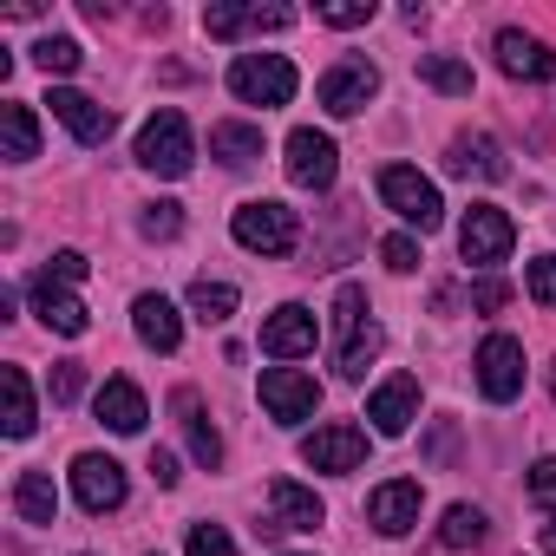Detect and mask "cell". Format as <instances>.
Wrapping results in <instances>:
<instances>
[{"instance_id":"cb8c5ba5","label":"cell","mask_w":556,"mask_h":556,"mask_svg":"<svg viewBox=\"0 0 556 556\" xmlns=\"http://www.w3.org/2000/svg\"><path fill=\"white\" fill-rule=\"evenodd\" d=\"M452 170H458V177H471V170H478L484 184H504V177H510V164H504L497 138H484V131H478V138H458V144H452Z\"/></svg>"},{"instance_id":"f35d334b","label":"cell","mask_w":556,"mask_h":556,"mask_svg":"<svg viewBox=\"0 0 556 556\" xmlns=\"http://www.w3.org/2000/svg\"><path fill=\"white\" fill-rule=\"evenodd\" d=\"M79 393H86V367L79 361H60L53 367V406H73Z\"/></svg>"},{"instance_id":"60d3db41","label":"cell","mask_w":556,"mask_h":556,"mask_svg":"<svg viewBox=\"0 0 556 556\" xmlns=\"http://www.w3.org/2000/svg\"><path fill=\"white\" fill-rule=\"evenodd\" d=\"M86 268H92V262H86V255H79V249H60V255H53V268H47V275H60V282H86Z\"/></svg>"},{"instance_id":"4fadbf2b","label":"cell","mask_w":556,"mask_h":556,"mask_svg":"<svg viewBox=\"0 0 556 556\" xmlns=\"http://www.w3.org/2000/svg\"><path fill=\"white\" fill-rule=\"evenodd\" d=\"M295 27V8H236V0H210L203 34L210 40H242V34H282Z\"/></svg>"},{"instance_id":"52a82bcc","label":"cell","mask_w":556,"mask_h":556,"mask_svg":"<svg viewBox=\"0 0 556 556\" xmlns=\"http://www.w3.org/2000/svg\"><path fill=\"white\" fill-rule=\"evenodd\" d=\"M315 99H321V112L354 118V112H367V105L380 99V66H367V60H341V66H328V73H321Z\"/></svg>"},{"instance_id":"9a60e30c","label":"cell","mask_w":556,"mask_h":556,"mask_svg":"<svg viewBox=\"0 0 556 556\" xmlns=\"http://www.w3.org/2000/svg\"><path fill=\"white\" fill-rule=\"evenodd\" d=\"M302 465H315V471H361L367 465V432L361 426H315L302 439Z\"/></svg>"},{"instance_id":"74e56055","label":"cell","mask_w":556,"mask_h":556,"mask_svg":"<svg viewBox=\"0 0 556 556\" xmlns=\"http://www.w3.org/2000/svg\"><path fill=\"white\" fill-rule=\"evenodd\" d=\"M380 262H387L393 275H413V268H419V242H413V236H387V242H380Z\"/></svg>"},{"instance_id":"7a4b0ae2","label":"cell","mask_w":556,"mask_h":556,"mask_svg":"<svg viewBox=\"0 0 556 556\" xmlns=\"http://www.w3.org/2000/svg\"><path fill=\"white\" fill-rule=\"evenodd\" d=\"M229 236L242 249H255V255H289L302 242V216L289 203H275V197H255V203H242L229 216Z\"/></svg>"},{"instance_id":"8fae6325","label":"cell","mask_w":556,"mask_h":556,"mask_svg":"<svg viewBox=\"0 0 556 556\" xmlns=\"http://www.w3.org/2000/svg\"><path fill=\"white\" fill-rule=\"evenodd\" d=\"M289 184L295 190H328L334 184V170H341V151H334V138L328 131H315V125H302V131H289Z\"/></svg>"},{"instance_id":"ffe728a7","label":"cell","mask_w":556,"mask_h":556,"mask_svg":"<svg viewBox=\"0 0 556 556\" xmlns=\"http://www.w3.org/2000/svg\"><path fill=\"white\" fill-rule=\"evenodd\" d=\"M268 530H321L328 523V504L308 491V484H295V478H275L268 484Z\"/></svg>"},{"instance_id":"44dd1931","label":"cell","mask_w":556,"mask_h":556,"mask_svg":"<svg viewBox=\"0 0 556 556\" xmlns=\"http://www.w3.org/2000/svg\"><path fill=\"white\" fill-rule=\"evenodd\" d=\"M92 413H99V426H112V432H144V419H151V406H144V393L131 387V380H105L99 393H92Z\"/></svg>"},{"instance_id":"4316f807","label":"cell","mask_w":556,"mask_h":556,"mask_svg":"<svg viewBox=\"0 0 556 556\" xmlns=\"http://www.w3.org/2000/svg\"><path fill=\"white\" fill-rule=\"evenodd\" d=\"M177 413H184V439H190V458H197L203 471H216V465H223V439H216V426L203 419V406H197L190 393H177Z\"/></svg>"},{"instance_id":"b9f144b4","label":"cell","mask_w":556,"mask_h":556,"mask_svg":"<svg viewBox=\"0 0 556 556\" xmlns=\"http://www.w3.org/2000/svg\"><path fill=\"white\" fill-rule=\"evenodd\" d=\"M151 478H157V484L170 491V484H177L184 471H177V458H170V452H151Z\"/></svg>"},{"instance_id":"1f68e13d","label":"cell","mask_w":556,"mask_h":556,"mask_svg":"<svg viewBox=\"0 0 556 556\" xmlns=\"http://www.w3.org/2000/svg\"><path fill=\"white\" fill-rule=\"evenodd\" d=\"M79 40H66V34H47L40 47H34V66L47 73V79H66V73H79Z\"/></svg>"},{"instance_id":"836d02e7","label":"cell","mask_w":556,"mask_h":556,"mask_svg":"<svg viewBox=\"0 0 556 556\" xmlns=\"http://www.w3.org/2000/svg\"><path fill=\"white\" fill-rule=\"evenodd\" d=\"M184 556H236V543H229V530H223V523H190Z\"/></svg>"},{"instance_id":"d6a6232c","label":"cell","mask_w":556,"mask_h":556,"mask_svg":"<svg viewBox=\"0 0 556 556\" xmlns=\"http://www.w3.org/2000/svg\"><path fill=\"white\" fill-rule=\"evenodd\" d=\"M138 229H144L151 242H170V236L184 229V203H144V216H138Z\"/></svg>"},{"instance_id":"8992f818","label":"cell","mask_w":556,"mask_h":556,"mask_svg":"<svg viewBox=\"0 0 556 556\" xmlns=\"http://www.w3.org/2000/svg\"><path fill=\"white\" fill-rule=\"evenodd\" d=\"M510 242H517V223H510L497 203H471V210H465V223H458V255H465L471 268H497V262L510 255Z\"/></svg>"},{"instance_id":"f1b7e54d","label":"cell","mask_w":556,"mask_h":556,"mask_svg":"<svg viewBox=\"0 0 556 556\" xmlns=\"http://www.w3.org/2000/svg\"><path fill=\"white\" fill-rule=\"evenodd\" d=\"M419 79H426L432 92H445V99H471V66L452 60V53H426V60H419Z\"/></svg>"},{"instance_id":"277c9868","label":"cell","mask_w":556,"mask_h":556,"mask_svg":"<svg viewBox=\"0 0 556 556\" xmlns=\"http://www.w3.org/2000/svg\"><path fill=\"white\" fill-rule=\"evenodd\" d=\"M138 164L151 170V177H184L190 164H197V138H190V125H184V112H151L144 118V131H138Z\"/></svg>"},{"instance_id":"e0dca14e","label":"cell","mask_w":556,"mask_h":556,"mask_svg":"<svg viewBox=\"0 0 556 556\" xmlns=\"http://www.w3.org/2000/svg\"><path fill=\"white\" fill-rule=\"evenodd\" d=\"M367 419H374V432H380V439L413 432V419H419V380H413V374L380 380V387H374V400H367Z\"/></svg>"},{"instance_id":"9c48e42d","label":"cell","mask_w":556,"mask_h":556,"mask_svg":"<svg viewBox=\"0 0 556 556\" xmlns=\"http://www.w3.org/2000/svg\"><path fill=\"white\" fill-rule=\"evenodd\" d=\"M478 393H484L491 406H510V400L523 393V341L484 334V348H478Z\"/></svg>"},{"instance_id":"7c38bea8","label":"cell","mask_w":556,"mask_h":556,"mask_svg":"<svg viewBox=\"0 0 556 556\" xmlns=\"http://www.w3.org/2000/svg\"><path fill=\"white\" fill-rule=\"evenodd\" d=\"M27 295H34V315L53 328V334H66V341H79L86 328H92V315H86V302L73 295V282H60V275H34V282H27Z\"/></svg>"},{"instance_id":"3957f363","label":"cell","mask_w":556,"mask_h":556,"mask_svg":"<svg viewBox=\"0 0 556 556\" xmlns=\"http://www.w3.org/2000/svg\"><path fill=\"white\" fill-rule=\"evenodd\" d=\"M295 86H302V79H295V66H289L282 53H236V60H229V92H236L242 105H262V112H268V105H289Z\"/></svg>"},{"instance_id":"5b68a950","label":"cell","mask_w":556,"mask_h":556,"mask_svg":"<svg viewBox=\"0 0 556 556\" xmlns=\"http://www.w3.org/2000/svg\"><path fill=\"white\" fill-rule=\"evenodd\" d=\"M380 203H387L400 223H413L419 236L445 223V197H439V184L419 177L413 164H387V170H380Z\"/></svg>"},{"instance_id":"7bdbcfd3","label":"cell","mask_w":556,"mask_h":556,"mask_svg":"<svg viewBox=\"0 0 556 556\" xmlns=\"http://www.w3.org/2000/svg\"><path fill=\"white\" fill-rule=\"evenodd\" d=\"M536 543H543V556H556V517H549V523L536 530Z\"/></svg>"},{"instance_id":"d6986e66","label":"cell","mask_w":556,"mask_h":556,"mask_svg":"<svg viewBox=\"0 0 556 556\" xmlns=\"http://www.w3.org/2000/svg\"><path fill=\"white\" fill-rule=\"evenodd\" d=\"M47 105H53V118H60L79 144H105V138H112V105H99V99H86V92H73V86H53Z\"/></svg>"},{"instance_id":"2e32d148","label":"cell","mask_w":556,"mask_h":556,"mask_svg":"<svg viewBox=\"0 0 556 556\" xmlns=\"http://www.w3.org/2000/svg\"><path fill=\"white\" fill-rule=\"evenodd\" d=\"M491 53H497V73H504V79H523V86H543V79H556V53H549L543 40L517 34V27H504V34L491 40Z\"/></svg>"},{"instance_id":"d4e9b609","label":"cell","mask_w":556,"mask_h":556,"mask_svg":"<svg viewBox=\"0 0 556 556\" xmlns=\"http://www.w3.org/2000/svg\"><path fill=\"white\" fill-rule=\"evenodd\" d=\"M0 144H8V157H14V164L40 157V125H34V105H21V99L0 105Z\"/></svg>"},{"instance_id":"ee69618b","label":"cell","mask_w":556,"mask_h":556,"mask_svg":"<svg viewBox=\"0 0 556 556\" xmlns=\"http://www.w3.org/2000/svg\"><path fill=\"white\" fill-rule=\"evenodd\" d=\"M549 393H556V361H549Z\"/></svg>"},{"instance_id":"d590c367","label":"cell","mask_w":556,"mask_h":556,"mask_svg":"<svg viewBox=\"0 0 556 556\" xmlns=\"http://www.w3.org/2000/svg\"><path fill=\"white\" fill-rule=\"evenodd\" d=\"M523 491H530V504H543V510L556 517V458H536L530 478H523Z\"/></svg>"},{"instance_id":"603a6c76","label":"cell","mask_w":556,"mask_h":556,"mask_svg":"<svg viewBox=\"0 0 556 556\" xmlns=\"http://www.w3.org/2000/svg\"><path fill=\"white\" fill-rule=\"evenodd\" d=\"M210 157H216V164H229V170L255 164V157H262V125H236V118L210 125Z\"/></svg>"},{"instance_id":"83f0119b","label":"cell","mask_w":556,"mask_h":556,"mask_svg":"<svg viewBox=\"0 0 556 556\" xmlns=\"http://www.w3.org/2000/svg\"><path fill=\"white\" fill-rule=\"evenodd\" d=\"M14 510H21L27 523H53V517H60L53 478H47V471H21V478H14Z\"/></svg>"},{"instance_id":"5bb4252c","label":"cell","mask_w":556,"mask_h":556,"mask_svg":"<svg viewBox=\"0 0 556 556\" xmlns=\"http://www.w3.org/2000/svg\"><path fill=\"white\" fill-rule=\"evenodd\" d=\"M315 308H302V302H282L268 321H262V354L268 361H302V354H315Z\"/></svg>"},{"instance_id":"8d00e7d4","label":"cell","mask_w":556,"mask_h":556,"mask_svg":"<svg viewBox=\"0 0 556 556\" xmlns=\"http://www.w3.org/2000/svg\"><path fill=\"white\" fill-rule=\"evenodd\" d=\"M523 282H530V302L536 308H556V255H536Z\"/></svg>"},{"instance_id":"e575fe53","label":"cell","mask_w":556,"mask_h":556,"mask_svg":"<svg viewBox=\"0 0 556 556\" xmlns=\"http://www.w3.org/2000/svg\"><path fill=\"white\" fill-rule=\"evenodd\" d=\"M380 8L374 0H328V8H315V21H328V27H367Z\"/></svg>"},{"instance_id":"7402d4cb","label":"cell","mask_w":556,"mask_h":556,"mask_svg":"<svg viewBox=\"0 0 556 556\" xmlns=\"http://www.w3.org/2000/svg\"><path fill=\"white\" fill-rule=\"evenodd\" d=\"M131 328H138V341L157 348V354H177V341H184V315H177L164 295H138V302H131Z\"/></svg>"},{"instance_id":"f546056e","label":"cell","mask_w":556,"mask_h":556,"mask_svg":"<svg viewBox=\"0 0 556 556\" xmlns=\"http://www.w3.org/2000/svg\"><path fill=\"white\" fill-rule=\"evenodd\" d=\"M484 530H491V523H484L478 504H452V510L439 517V543H445V549H478Z\"/></svg>"},{"instance_id":"6da1fadb","label":"cell","mask_w":556,"mask_h":556,"mask_svg":"<svg viewBox=\"0 0 556 556\" xmlns=\"http://www.w3.org/2000/svg\"><path fill=\"white\" fill-rule=\"evenodd\" d=\"M334 374L341 380H367V367L380 361V348H387V334H380V321L367 315V289L361 282H341L334 289Z\"/></svg>"},{"instance_id":"ac0fdd59","label":"cell","mask_w":556,"mask_h":556,"mask_svg":"<svg viewBox=\"0 0 556 556\" xmlns=\"http://www.w3.org/2000/svg\"><path fill=\"white\" fill-rule=\"evenodd\" d=\"M419 504H426L419 478H387V484L367 497V523H374L380 536H406V530L419 523Z\"/></svg>"},{"instance_id":"4dcf8cb0","label":"cell","mask_w":556,"mask_h":556,"mask_svg":"<svg viewBox=\"0 0 556 556\" xmlns=\"http://www.w3.org/2000/svg\"><path fill=\"white\" fill-rule=\"evenodd\" d=\"M236 302H242V295H236L229 282H210V275H197V282H190V315H197V321H229Z\"/></svg>"},{"instance_id":"30bf717a","label":"cell","mask_w":556,"mask_h":556,"mask_svg":"<svg viewBox=\"0 0 556 556\" xmlns=\"http://www.w3.org/2000/svg\"><path fill=\"white\" fill-rule=\"evenodd\" d=\"M125 465L118 458H105V452H79L73 458V497H79V510H92V517H105V510H118L125 504Z\"/></svg>"},{"instance_id":"484cf974","label":"cell","mask_w":556,"mask_h":556,"mask_svg":"<svg viewBox=\"0 0 556 556\" xmlns=\"http://www.w3.org/2000/svg\"><path fill=\"white\" fill-rule=\"evenodd\" d=\"M0 400H8V439H27L34 426H40V413H34V387H27V374L21 367H0Z\"/></svg>"},{"instance_id":"ba28073f","label":"cell","mask_w":556,"mask_h":556,"mask_svg":"<svg viewBox=\"0 0 556 556\" xmlns=\"http://www.w3.org/2000/svg\"><path fill=\"white\" fill-rule=\"evenodd\" d=\"M262 406H268L275 426H302V419H315L321 387H315V374H302V367H268V374H262Z\"/></svg>"},{"instance_id":"ab89813d","label":"cell","mask_w":556,"mask_h":556,"mask_svg":"<svg viewBox=\"0 0 556 556\" xmlns=\"http://www.w3.org/2000/svg\"><path fill=\"white\" fill-rule=\"evenodd\" d=\"M510 302V282H497V275H484V282H471V308L478 315H497Z\"/></svg>"}]
</instances>
